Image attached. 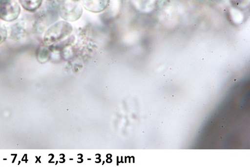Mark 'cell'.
Instances as JSON below:
<instances>
[{
    "mask_svg": "<svg viewBox=\"0 0 250 167\" xmlns=\"http://www.w3.org/2000/svg\"><path fill=\"white\" fill-rule=\"evenodd\" d=\"M73 31L72 26L66 21H60L52 25L45 32L44 43L46 46L56 45L69 36Z\"/></svg>",
    "mask_w": 250,
    "mask_h": 167,
    "instance_id": "cell-1",
    "label": "cell"
},
{
    "mask_svg": "<svg viewBox=\"0 0 250 167\" xmlns=\"http://www.w3.org/2000/svg\"><path fill=\"white\" fill-rule=\"evenodd\" d=\"M60 17L67 22H75L83 14L80 0H59L57 5Z\"/></svg>",
    "mask_w": 250,
    "mask_h": 167,
    "instance_id": "cell-2",
    "label": "cell"
},
{
    "mask_svg": "<svg viewBox=\"0 0 250 167\" xmlns=\"http://www.w3.org/2000/svg\"><path fill=\"white\" fill-rule=\"evenodd\" d=\"M21 9L15 0H0V19L12 22L20 15Z\"/></svg>",
    "mask_w": 250,
    "mask_h": 167,
    "instance_id": "cell-3",
    "label": "cell"
},
{
    "mask_svg": "<svg viewBox=\"0 0 250 167\" xmlns=\"http://www.w3.org/2000/svg\"><path fill=\"white\" fill-rule=\"evenodd\" d=\"M110 0H80L82 6L87 11L93 13H100L106 10Z\"/></svg>",
    "mask_w": 250,
    "mask_h": 167,
    "instance_id": "cell-4",
    "label": "cell"
},
{
    "mask_svg": "<svg viewBox=\"0 0 250 167\" xmlns=\"http://www.w3.org/2000/svg\"><path fill=\"white\" fill-rule=\"evenodd\" d=\"M11 37L16 41H21L27 35V30L23 26L20 24H17L12 28Z\"/></svg>",
    "mask_w": 250,
    "mask_h": 167,
    "instance_id": "cell-5",
    "label": "cell"
},
{
    "mask_svg": "<svg viewBox=\"0 0 250 167\" xmlns=\"http://www.w3.org/2000/svg\"><path fill=\"white\" fill-rule=\"evenodd\" d=\"M22 6L29 12H35L43 2V0H19Z\"/></svg>",
    "mask_w": 250,
    "mask_h": 167,
    "instance_id": "cell-6",
    "label": "cell"
},
{
    "mask_svg": "<svg viewBox=\"0 0 250 167\" xmlns=\"http://www.w3.org/2000/svg\"><path fill=\"white\" fill-rule=\"evenodd\" d=\"M8 35L7 30L5 28L0 27V45L4 43L8 37Z\"/></svg>",
    "mask_w": 250,
    "mask_h": 167,
    "instance_id": "cell-7",
    "label": "cell"
},
{
    "mask_svg": "<svg viewBox=\"0 0 250 167\" xmlns=\"http://www.w3.org/2000/svg\"><path fill=\"white\" fill-rule=\"evenodd\" d=\"M50 1H51V0H50Z\"/></svg>",
    "mask_w": 250,
    "mask_h": 167,
    "instance_id": "cell-8",
    "label": "cell"
}]
</instances>
